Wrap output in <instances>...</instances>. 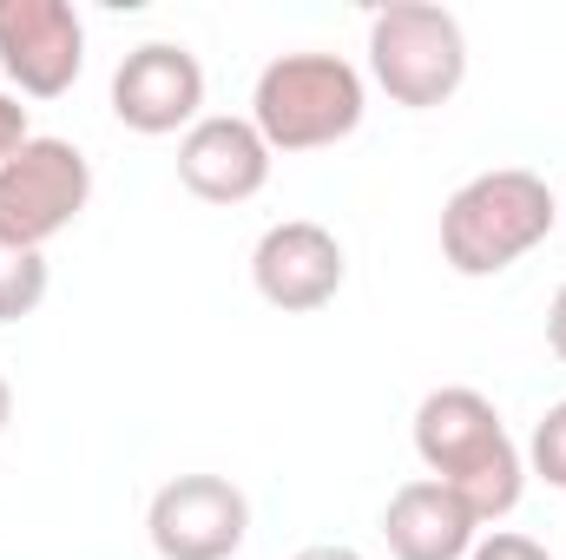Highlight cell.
<instances>
[{"label": "cell", "mask_w": 566, "mask_h": 560, "mask_svg": "<svg viewBox=\"0 0 566 560\" xmlns=\"http://www.w3.org/2000/svg\"><path fill=\"white\" fill-rule=\"evenodd\" d=\"M416 455H422L428 481L454 488L474 521H501L527 495V455L514 448L501 409L481 390H468V383H448V390H428L422 396V409H416Z\"/></svg>", "instance_id": "cell-1"}, {"label": "cell", "mask_w": 566, "mask_h": 560, "mask_svg": "<svg viewBox=\"0 0 566 560\" xmlns=\"http://www.w3.org/2000/svg\"><path fill=\"white\" fill-rule=\"evenodd\" d=\"M145 535L165 560H231L251 535V501L224 475H171L151 495Z\"/></svg>", "instance_id": "cell-6"}, {"label": "cell", "mask_w": 566, "mask_h": 560, "mask_svg": "<svg viewBox=\"0 0 566 560\" xmlns=\"http://www.w3.org/2000/svg\"><path fill=\"white\" fill-rule=\"evenodd\" d=\"M468 560H554V554H547L534 535H507V528H501V535L474 541V554H468Z\"/></svg>", "instance_id": "cell-14"}, {"label": "cell", "mask_w": 566, "mask_h": 560, "mask_svg": "<svg viewBox=\"0 0 566 560\" xmlns=\"http://www.w3.org/2000/svg\"><path fill=\"white\" fill-rule=\"evenodd\" d=\"M382 541L396 560H468L481 541V521L468 515V501L441 481H402L382 508Z\"/></svg>", "instance_id": "cell-11"}, {"label": "cell", "mask_w": 566, "mask_h": 560, "mask_svg": "<svg viewBox=\"0 0 566 560\" xmlns=\"http://www.w3.org/2000/svg\"><path fill=\"white\" fill-rule=\"evenodd\" d=\"M363 73L343 53H277L251 86V126L271 152H323L363 126Z\"/></svg>", "instance_id": "cell-3"}, {"label": "cell", "mask_w": 566, "mask_h": 560, "mask_svg": "<svg viewBox=\"0 0 566 560\" xmlns=\"http://www.w3.org/2000/svg\"><path fill=\"white\" fill-rule=\"evenodd\" d=\"M113 120L139 139L191 133L205 120V66L178 40H145L113 73Z\"/></svg>", "instance_id": "cell-7"}, {"label": "cell", "mask_w": 566, "mask_h": 560, "mask_svg": "<svg viewBox=\"0 0 566 560\" xmlns=\"http://www.w3.org/2000/svg\"><path fill=\"white\" fill-rule=\"evenodd\" d=\"M349 278V258H343V238L316 218H283L258 238L251 251V283L258 297L283 310V317H310L323 303H336V290Z\"/></svg>", "instance_id": "cell-9"}, {"label": "cell", "mask_w": 566, "mask_h": 560, "mask_svg": "<svg viewBox=\"0 0 566 560\" xmlns=\"http://www.w3.org/2000/svg\"><path fill=\"white\" fill-rule=\"evenodd\" d=\"M554 225H560L554 185L527 165H494V172H474L441 205V258L454 278H501Z\"/></svg>", "instance_id": "cell-2"}, {"label": "cell", "mask_w": 566, "mask_h": 560, "mask_svg": "<svg viewBox=\"0 0 566 560\" xmlns=\"http://www.w3.org/2000/svg\"><path fill=\"white\" fill-rule=\"evenodd\" d=\"M369 73L376 86L409 106H448L468 80V33L448 7H428V0H396L369 20Z\"/></svg>", "instance_id": "cell-4"}, {"label": "cell", "mask_w": 566, "mask_h": 560, "mask_svg": "<svg viewBox=\"0 0 566 560\" xmlns=\"http://www.w3.org/2000/svg\"><path fill=\"white\" fill-rule=\"evenodd\" d=\"M7 422H13V390H7V376H0V435H7Z\"/></svg>", "instance_id": "cell-18"}, {"label": "cell", "mask_w": 566, "mask_h": 560, "mask_svg": "<svg viewBox=\"0 0 566 560\" xmlns=\"http://www.w3.org/2000/svg\"><path fill=\"white\" fill-rule=\"evenodd\" d=\"M527 468H534L547 488H560V495H566V403H554L547 416L534 422V442H527Z\"/></svg>", "instance_id": "cell-13"}, {"label": "cell", "mask_w": 566, "mask_h": 560, "mask_svg": "<svg viewBox=\"0 0 566 560\" xmlns=\"http://www.w3.org/2000/svg\"><path fill=\"white\" fill-rule=\"evenodd\" d=\"M27 139H33V133H27V106H20L13 93H0V165H7Z\"/></svg>", "instance_id": "cell-15"}, {"label": "cell", "mask_w": 566, "mask_h": 560, "mask_svg": "<svg viewBox=\"0 0 566 560\" xmlns=\"http://www.w3.org/2000/svg\"><path fill=\"white\" fill-rule=\"evenodd\" d=\"M560 218H566V205H560Z\"/></svg>", "instance_id": "cell-19"}, {"label": "cell", "mask_w": 566, "mask_h": 560, "mask_svg": "<svg viewBox=\"0 0 566 560\" xmlns=\"http://www.w3.org/2000/svg\"><path fill=\"white\" fill-rule=\"evenodd\" d=\"M547 350L566 363V283L554 290V303H547Z\"/></svg>", "instance_id": "cell-16"}, {"label": "cell", "mask_w": 566, "mask_h": 560, "mask_svg": "<svg viewBox=\"0 0 566 560\" xmlns=\"http://www.w3.org/2000/svg\"><path fill=\"white\" fill-rule=\"evenodd\" d=\"M271 145L251 120L231 113H205L185 139H178V185L205 205H244L271 185Z\"/></svg>", "instance_id": "cell-10"}, {"label": "cell", "mask_w": 566, "mask_h": 560, "mask_svg": "<svg viewBox=\"0 0 566 560\" xmlns=\"http://www.w3.org/2000/svg\"><path fill=\"white\" fill-rule=\"evenodd\" d=\"M0 66L27 100L73 93L86 66V20L66 0H0Z\"/></svg>", "instance_id": "cell-8"}, {"label": "cell", "mask_w": 566, "mask_h": 560, "mask_svg": "<svg viewBox=\"0 0 566 560\" xmlns=\"http://www.w3.org/2000/svg\"><path fill=\"white\" fill-rule=\"evenodd\" d=\"M46 303V258L0 245V323H20Z\"/></svg>", "instance_id": "cell-12"}, {"label": "cell", "mask_w": 566, "mask_h": 560, "mask_svg": "<svg viewBox=\"0 0 566 560\" xmlns=\"http://www.w3.org/2000/svg\"><path fill=\"white\" fill-rule=\"evenodd\" d=\"M93 198V165L73 139H33L0 165V245L40 251L60 238Z\"/></svg>", "instance_id": "cell-5"}, {"label": "cell", "mask_w": 566, "mask_h": 560, "mask_svg": "<svg viewBox=\"0 0 566 560\" xmlns=\"http://www.w3.org/2000/svg\"><path fill=\"white\" fill-rule=\"evenodd\" d=\"M290 560H363L356 548H336V541H323V548H303V554H290Z\"/></svg>", "instance_id": "cell-17"}]
</instances>
